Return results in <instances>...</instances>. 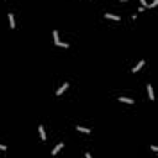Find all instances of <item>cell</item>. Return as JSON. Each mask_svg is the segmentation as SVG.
Returning a JSON list of instances; mask_svg holds the SVG:
<instances>
[{
    "instance_id": "52a82bcc",
    "label": "cell",
    "mask_w": 158,
    "mask_h": 158,
    "mask_svg": "<svg viewBox=\"0 0 158 158\" xmlns=\"http://www.w3.org/2000/svg\"><path fill=\"white\" fill-rule=\"evenodd\" d=\"M120 101H124V102H128V104H133V100L132 99H128V98H124V96H120L119 98Z\"/></svg>"
},
{
    "instance_id": "7c38bea8",
    "label": "cell",
    "mask_w": 158,
    "mask_h": 158,
    "mask_svg": "<svg viewBox=\"0 0 158 158\" xmlns=\"http://www.w3.org/2000/svg\"><path fill=\"white\" fill-rule=\"evenodd\" d=\"M158 4V0H154V1L153 3H152L151 5H148V8H153V6H156V5Z\"/></svg>"
},
{
    "instance_id": "9a60e30c",
    "label": "cell",
    "mask_w": 158,
    "mask_h": 158,
    "mask_svg": "<svg viewBox=\"0 0 158 158\" xmlns=\"http://www.w3.org/2000/svg\"><path fill=\"white\" fill-rule=\"evenodd\" d=\"M0 149H1V151H5V149H6V146H3V145H0Z\"/></svg>"
},
{
    "instance_id": "8fae6325",
    "label": "cell",
    "mask_w": 158,
    "mask_h": 158,
    "mask_svg": "<svg viewBox=\"0 0 158 158\" xmlns=\"http://www.w3.org/2000/svg\"><path fill=\"white\" fill-rule=\"evenodd\" d=\"M56 45L57 46H61V47H68V43H64V42H57Z\"/></svg>"
},
{
    "instance_id": "4fadbf2b",
    "label": "cell",
    "mask_w": 158,
    "mask_h": 158,
    "mask_svg": "<svg viewBox=\"0 0 158 158\" xmlns=\"http://www.w3.org/2000/svg\"><path fill=\"white\" fill-rule=\"evenodd\" d=\"M141 3H142V5H143V6H147V8H148V4H147V3L145 1V0H141Z\"/></svg>"
},
{
    "instance_id": "7a4b0ae2",
    "label": "cell",
    "mask_w": 158,
    "mask_h": 158,
    "mask_svg": "<svg viewBox=\"0 0 158 158\" xmlns=\"http://www.w3.org/2000/svg\"><path fill=\"white\" fill-rule=\"evenodd\" d=\"M147 89H148L149 99H151V100H154V94H153V90H152V85H151V84H147Z\"/></svg>"
},
{
    "instance_id": "277c9868",
    "label": "cell",
    "mask_w": 158,
    "mask_h": 158,
    "mask_svg": "<svg viewBox=\"0 0 158 158\" xmlns=\"http://www.w3.org/2000/svg\"><path fill=\"white\" fill-rule=\"evenodd\" d=\"M38 131H40V133H41V138L45 141V140H46V133H45V130H43V126H42V125H40V126H38Z\"/></svg>"
},
{
    "instance_id": "5bb4252c",
    "label": "cell",
    "mask_w": 158,
    "mask_h": 158,
    "mask_svg": "<svg viewBox=\"0 0 158 158\" xmlns=\"http://www.w3.org/2000/svg\"><path fill=\"white\" fill-rule=\"evenodd\" d=\"M151 148H152V151H154V152H157V151H158V148H157L156 146H151Z\"/></svg>"
},
{
    "instance_id": "9c48e42d",
    "label": "cell",
    "mask_w": 158,
    "mask_h": 158,
    "mask_svg": "<svg viewBox=\"0 0 158 158\" xmlns=\"http://www.w3.org/2000/svg\"><path fill=\"white\" fill-rule=\"evenodd\" d=\"M77 130L80 132H86V133H90V130L89 128H85V127H81V126H77Z\"/></svg>"
},
{
    "instance_id": "6da1fadb",
    "label": "cell",
    "mask_w": 158,
    "mask_h": 158,
    "mask_svg": "<svg viewBox=\"0 0 158 158\" xmlns=\"http://www.w3.org/2000/svg\"><path fill=\"white\" fill-rule=\"evenodd\" d=\"M68 85H69L68 83H64V84H63V85L61 86V88H59V89L57 90V93H56V94H57V95H61V94H62V93H63L64 90H66V89L68 88Z\"/></svg>"
},
{
    "instance_id": "ba28073f",
    "label": "cell",
    "mask_w": 158,
    "mask_h": 158,
    "mask_svg": "<svg viewBox=\"0 0 158 158\" xmlns=\"http://www.w3.org/2000/svg\"><path fill=\"white\" fill-rule=\"evenodd\" d=\"M9 20H10V26L14 29V27H15V21H14V15L11 13L9 14Z\"/></svg>"
},
{
    "instance_id": "5b68a950",
    "label": "cell",
    "mask_w": 158,
    "mask_h": 158,
    "mask_svg": "<svg viewBox=\"0 0 158 158\" xmlns=\"http://www.w3.org/2000/svg\"><path fill=\"white\" fill-rule=\"evenodd\" d=\"M63 146H64V145H63L62 142H61V143H59V145H57L56 147H54V149L52 151V154H53V156H56V153H57V152H58L59 149H61V148H62V147H63Z\"/></svg>"
},
{
    "instance_id": "30bf717a",
    "label": "cell",
    "mask_w": 158,
    "mask_h": 158,
    "mask_svg": "<svg viewBox=\"0 0 158 158\" xmlns=\"http://www.w3.org/2000/svg\"><path fill=\"white\" fill-rule=\"evenodd\" d=\"M53 37H54V43L59 42V38H58V32H57V31H53Z\"/></svg>"
},
{
    "instance_id": "8992f818",
    "label": "cell",
    "mask_w": 158,
    "mask_h": 158,
    "mask_svg": "<svg viewBox=\"0 0 158 158\" xmlns=\"http://www.w3.org/2000/svg\"><path fill=\"white\" fill-rule=\"evenodd\" d=\"M143 64H145V61H141V62H140V63L137 64V66H136V67H135V68L132 69V72H133V73H136V72H138V70L141 69V67H142V66H143Z\"/></svg>"
},
{
    "instance_id": "3957f363",
    "label": "cell",
    "mask_w": 158,
    "mask_h": 158,
    "mask_svg": "<svg viewBox=\"0 0 158 158\" xmlns=\"http://www.w3.org/2000/svg\"><path fill=\"white\" fill-rule=\"evenodd\" d=\"M105 17L106 19H112V20H116V21H119L120 20V16H116V15H112V14H105Z\"/></svg>"
},
{
    "instance_id": "2e32d148",
    "label": "cell",
    "mask_w": 158,
    "mask_h": 158,
    "mask_svg": "<svg viewBox=\"0 0 158 158\" xmlns=\"http://www.w3.org/2000/svg\"><path fill=\"white\" fill-rule=\"evenodd\" d=\"M85 157H86V158H91V156H90L89 152H86V153H85Z\"/></svg>"
}]
</instances>
